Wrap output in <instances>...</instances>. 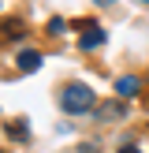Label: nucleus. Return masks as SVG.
Returning <instances> with one entry per match:
<instances>
[{
	"label": "nucleus",
	"mask_w": 149,
	"mask_h": 153,
	"mask_svg": "<svg viewBox=\"0 0 149 153\" xmlns=\"http://www.w3.org/2000/svg\"><path fill=\"white\" fill-rule=\"evenodd\" d=\"M60 105H63V112H71V116H86V112L97 105V97H93V90H89V86L71 82V86L60 94Z\"/></svg>",
	"instance_id": "nucleus-1"
},
{
	"label": "nucleus",
	"mask_w": 149,
	"mask_h": 153,
	"mask_svg": "<svg viewBox=\"0 0 149 153\" xmlns=\"http://www.w3.org/2000/svg\"><path fill=\"white\" fill-rule=\"evenodd\" d=\"M15 64H19V71L30 75V71H37V67H41V52H37V49H22Z\"/></svg>",
	"instance_id": "nucleus-2"
},
{
	"label": "nucleus",
	"mask_w": 149,
	"mask_h": 153,
	"mask_svg": "<svg viewBox=\"0 0 149 153\" xmlns=\"http://www.w3.org/2000/svg\"><path fill=\"white\" fill-rule=\"evenodd\" d=\"M138 90H142V82H138V79H131V75L116 79V94H119V97H134Z\"/></svg>",
	"instance_id": "nucleus-3"
},
{
	"label": "nucleus",
	"mask_w": 149,
	"mask_h": 153,
	"mask_svg": "<svg viewBox=\"0 0 149 153\" xmlns=\"http://www.w3.org/2000/svg\"><path fill=\"white\" fill-rule=\"evenodd\" d=\"M97 45H104V30H97V26H89L86 34H82V41H78V49H97Z\"/></svg>",
	"instance_id": "nucleus-4"
},
{
	"label": "nucleus",
	"mask_w": 149,
	"mask_h": 153,
	"mask_svg": "<svg viewBox=\"0 0 149 153\" xmlns=\"http://www.w3.org/2000/svg\"><path fill=\"white\" fill-rule=\"evenodd\" d=\"M123 116H127V108H123L119 101H112V105H104V108H101V120H123Z\"/></svg>",
	"instance_id": "nucleus-5"
},
{
	"label": "nucleus",
	"mask_w": 149,
	"mask_h": 153,
	"mask_svg": "<svg viewBox=\"0 0 149 153\" xmlns=\"http://www.w3.org/2000/svg\"><path fill=\"white\" fill-rule=\"evenodd\" d=\"M22 34V22H15V19H7L4 26H0V41H4V37H19Z\"/></svg>",
	"instance_id": "nucleus-6"
},
{
	"label": "nucleus",
	"mask_w": 149,
	"mask_h": 153,
	"mask_svg": "<svg viewBox=\"0 0 149 153\" xmlns=\"http://www.w3.org/2000/svg\"><path fill=\"white\" fill-rule=\"evenodd\" d=\"M63 30H67L63 19H52V22H49V34H63Z\"/></svg>",
	"instance_id": "nucleus-7"
},
{
	"label": "nucleus",
	"mask_w": 149,
	"mask_h": 153,
	"mask_svg": "<svg viewBox=\"0 0 149 153\" xmlns=\"http://www.w3.org/2000/svg\"><path fill=\"white\" fill-rule=\"evenodd\" d=\"M119 153H138V146H123V149H119Z\"/></svg>",
	"instance_id": "nucleus-8"
},
{
	"label": "nucleus",
	"mask_w": 149,
	"mask_h": 153,
	"mask_svg": "<svg viewBox=\"0 0 149 153\" xmlns=\"http://www.w3.org/2000/svg\"><path fill=\"white\" fill-rule=\"evenodd\" d=\"M97 4H116V0H97Z\"/></svg>",
	"instance_id": "nucleus-9"
},
{
	"label": "nucleus",
	"mask_w": 149,
	"mask_h": 153,
	"mask_svg": "<svg viewBox=\"0 0 149 153\" xmlns=\"http://www.w3.org/2000/svg\"><path fill=\"white\" fill-rule=\"evenodd\" d=\"M145 4H149V0H145Z\"/></svg>",
	"instance_id": "nucleus-10"
}]
</instances>
